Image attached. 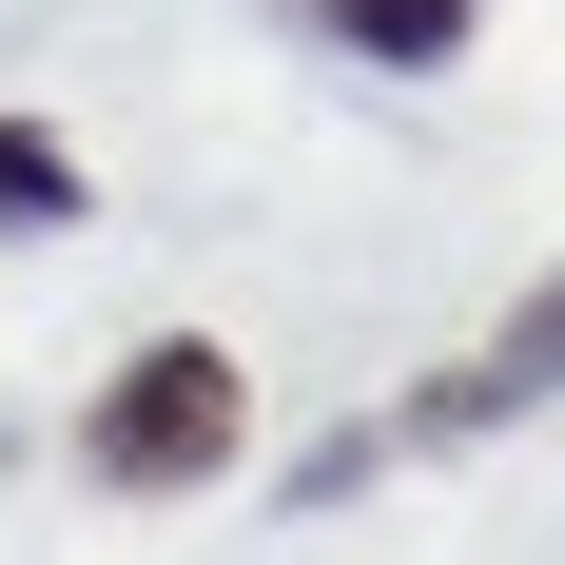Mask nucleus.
Here are the masks:
<instances>
[{"instance_id":"nucleus-1","label":"nucleus","mask_w":565,"mask_h":565,"mask_svg":"<svg viewBox=\"0 0 565 565\" xmlns=\"http://www.w3.org/2000/svg\"><path fill=\"white\" fill-rule=\"evenodd\" d=\"M234 449H254V371H234L215 332L117 351V371H98V409H78V468H98L117 508H175V488H215Z\"/></svg>"},{"instance_id":"nucleus-2","label":"nucleus","mask_w":565,"mask_h":565,"mask_svg":"<svg viewBox=\"0 0 565 565\" xmlns=\"http://www.w3.org/2000/svg\"><path fill=\"white\" fill-rule=\"evenodd\" d=\"M526 409H565V274H546V292H508L449 371H409L351 449H371V468H391V449H488V429H526Z\"/></svg>"},{"instance_id":"nucleus-3","label":"nucleus","mask_w":565,"mask_h":565,"mask_svg":"<svg viewBox=\"0 0 565 565\" xmlns=\"http://www.w3.org/2000/svg\"><path fill=\"white\" fill-rule=\"evenodd\" d=\"M292 40L371 58V78H449V58H468V0H292Z\"/></svg>"},{"instance_id":"nucleus-4","label":"nucleus","mask_w":565,"mask_h":565,"mask_svg":"<svg viewBox=\"0 0 565 565\" xmlns=\"http://www.w3.org/2000/svg\"><path fill=\"white\" fill-rule=\"evenodd\" d=\"M78 215H98V175L58 157L40 117H0V234H78Z\"/></svg>"}]
</instances>
